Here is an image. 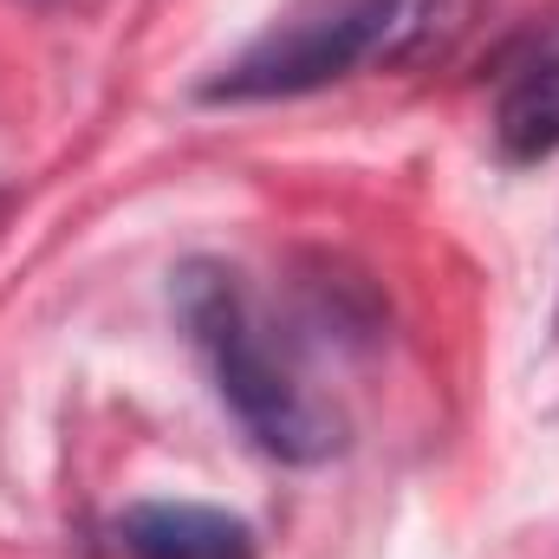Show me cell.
I'll use <instances>...</instances> for the list:
<instances>
[{"mask_svg":"<svg viewBox=\"0 0 559 559\" xmlns=\"http://www.w3.org/2000/svg\"><path fill=\"white\" fill-rule=\"evenodd\" d=\"M131 559H254V527L209 501H138L118 521Z\"/></svg>","mask_w":559,"mask_h":559,"instance_id":"3","label":"cell"},{"mask_svg":"<svg viewBox=\"0 0 559 559\" xmlns=\"http://www.w3.org/2000/svg\"><path fill=\"white\" fill-rule=\"evenodd\" d=\"M397 20L404 0H306L202 85V105H274L325 92L345 72H358Z\"/></svg>","mask_w":559,"mask_h":559,"instance_id":"2","label":"cell"},{"mask_svg":"<svg viewBox=\"0 0 559 559\" xmlns=\"http://www.w3.org/2000/svg\"><path fill=\"white\" fill-rule=\"evenodd\" d=\"M176 319H182L189 345L202 352L222 404L235 411V423L274 462H299L306 468V462H325L338 449V417L293 371V358L280 352L267 312L254 306V293L241 286L235 267L189 261L176 274Z\"/></svg>","mask_w":559,"mask_h":559,"instance_id":"1","label":"cell"},{"mask_svg":"<svg viewBox=\"0 0 559 559\" xmlns=\"http://www.w3.org/2000/svg\"><path fill=\"white\" fill-rule=\"evenodd\" d=\"M495 150L508 163H547L559 156V52L514 72V85L495 105Z\"/></svg>","mask_w":559,"mask_h":559,"instance_id":"4","label":"cell"}]
</instances>
